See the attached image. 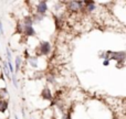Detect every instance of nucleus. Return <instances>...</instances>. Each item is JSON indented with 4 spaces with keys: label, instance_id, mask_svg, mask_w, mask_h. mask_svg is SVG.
I'll use <instances>...</instances> for the list:
<instances>
[{
    "label": "nucleus",
    "instance_id": "9b49d317",
    "mask_svg": "<svg viewBox=\"0 0 126 119\" xmlns=\"http://www.w3.org/2000/svg\"><path fill=\"white\" fill-rule=\"evenodd\" d=\"M0 32H2V26H1V23H0Z\"/></svg>",
    "mask_w": 126,
    "mask_h": 119
},
{
    "label": "nucleus",
    "instance_id": "39448f33",
    "mask_svg": "<svg viewBox=\"0 0 126 119\" xmlns=\"http://www.w3.org/2000/svg\"><path fill=\"white\" fill-rule=\"evenodd\" d=\"M24 26V32L28 35H34V30H33L32 26Z\"/></svg>",
    "mask_w": 126,
    "mask_h": 119
},
{
    "label": "nucleus",
    "instance_id": "f257e3e1",
    "mask_svg": "<svg viewBox=\"0 0 126 119\" xmlns=\"http://www.w3.org/2000/svg\"><path fill=\"white\" fill-rule=\"evenodd\" d=\"M51 51V45L49 42H41L40 43V52L41 54H48L49 52Z\"/></svg>",
    "mask_w": 126,
    "mask_h": 119
},
{
    "label": "nucleus",
    "instance_id": "423d86ee",
    "mask_svg": "<svg viewBox=\"0 0 126 119\" xmlns=\"http://www.w3.org/2000/svg\"><path fill=\"white\" fill-rule=\"evenodd\" d=\"M8 108V103L6 100H0V113H4Z\"/></svg>",
    "mask_w": 126,
    "mask_h": 119
},
{
    "label": "nucleus",
    "instance_id": "f03ea898",
    "mask_svg": "<svg viewBox=\"0 0 126 119\" xmlns=\"http://www.w3.org/2000/svg\"><path fill=\"white\" fill-rule=\"evenodd\" d=\"M69 8L71 9V10L73 11H76V10H80V9H82L83 7V2L82 1H71L69 2Z\"/></svg>",
    "mask_w": 126,
    "mask_h": 119
},
{
    "label": "nucleus",
    "instance_id": "6e6552de",
    "mask_svg": "<svg viewBox=\"0 0 126 119\" xmlns=\"http://www.w3.org/2000/svg\"><path fill=\"white\" fill-rule=\"evenodd\" d=\"M7 66L9 67V71H10V72H11V74H12L15 69H13V66H12V64H11L10 61H8V63H7Z\"/></svg>",
    "mask_w": 126,
    "mask_h": 119
},
{
    "label": "nucleus",
    "instance_id": "20e7f679",
    "mask_svg": "<svg viewBox=\"0 0 126 119\" xmlns=\"http://www.w3.org/2000/svg\"><path fill=\"white\" fill-rule=\"evenodd\" d=\"M41 96L44 98V99H48V100L52 99V95H51L50 89H49V88H44L43 92H42V95Z\"/></svg>",
    "mask_w": 126,
    "mask_h": 119
},
{
    "label": "nucleus",
    "instance_id": "9d476101",
    "mask_svg": "<svg viewBox=\"0 0 126 119\" xmlns=\"http://www.w3.org/2000/svg\"><path fill=\"white\" fill-rule=\"evenodd\" d=\"M109 64H110V60L109 59H105L104 62H103V65H104V66H107Z\"/></svg>",
    "mask_w": 126,
    "mask_h": 119
},
{
    "label": "nucleus",
    "instance_id": "1a4fd4ad",
    "mask_svg": "<svg viewBox=\"0 0 126 119\" xmlns=\"http://www.w3.org/2000/svg\"><path fill=\"white\" fill-rule=\"evenodd\" d=\"M94 9H95V6H94V2L91 4H87V10L89 11H93Z\"/></svg>",
    "mask_w": 126,
    "mask_h": 119
},
{
    "label": "nucleus",
    "instance_id": "0eeeda50",
    "mask_svg": "<svg viewBox=\"0 0 126 119\" xmlns=\"http://www.w3.org/2000/svg\"><path fill=\"white\" fill-rule=\"evenodd\" d=\"M20 63H21V59H20V56H17V57H16V68H17V69H19Z\"/></svg>",
    "mask_w": 126,
    "mask_h": 119
},
{
    "label": "nucleus",
    "instance_id": "7ed1b4c3",
    "mask_svg": "<svg viewBox=\"0 0 126 119\" xmlns=\"http://www.w3.org/2000/svg\"><path fill=\"white\" fill-rule=\"evenodd\" d=\"M47 10H48V6H47V2H46V1H40L39 4H38V7H37L38 13H41V14H43V13L47 12Z\"/></svg>",
    "mask_w": 126,
    "mask_h": 119
}]
</instances>
